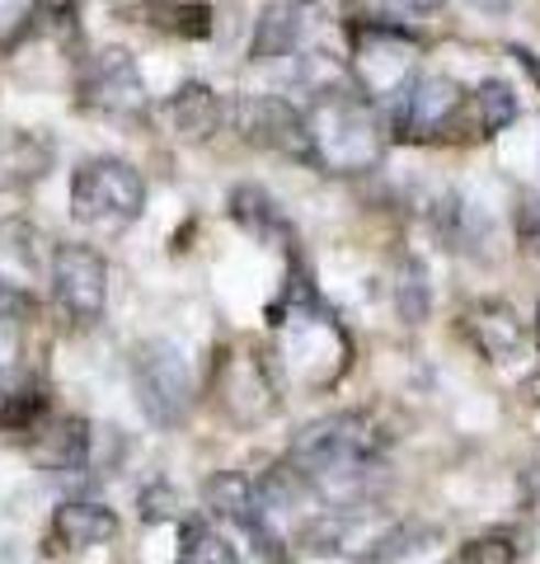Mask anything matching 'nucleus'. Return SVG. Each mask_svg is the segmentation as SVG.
I'll return each mask as SVG.
<instances>
[{
  "mask_svg": "<svg viewBox=\"0 0 540 564\" xmlns=\"http://www.w3.org/2000/svg\"><path fill=\"white\" fill-rule=\"evenodd\" d=\"M521 404H531V410H540V372L536 377H527V381H521Z\"/></svg>",
  "mask_w": 540,
  "mask_h": 564,
  "instance_id": "26",
  "label": "nucleus"
},
{
  "mask_svg": "<svg viewBox=\"0 0 540 564\" xmlns=\"http://www.w3.org/2000/svg\"><path fill=\"white\" fill-rule=\"evenodd\" d=\"M399 315H405L409 325H418L428 315V282H423L418 263H405V273H399Z\"/></svg>",
  "mask_w": 540,
  "mask_h": 564,
  "instance_id": "21",
  "label": "nucleus"
},
{
  "mask_svg": "<svg viewBox=\"0 0 540 564\" xmlns=\"http://www.w3.org/2000/svg\"><path fill=\"white\" fill-rule=\"evenodd\" d=\"M310 122V155L329 174H362L381 161V118L367 99L353 90H320L306 109Z\"/></svg>",
  "mask_w": 540,
  "mask_h": 564,
  "instance_id": "1",
  "label": "nucleus"
},
{
  "mask_svg": "<svg viewBox=\"0 0 540 564\" xmlns=\"http://www.w3.org/2000/svg\"><path fill=\"white\" fill-rule=\"evenodd\" d=\"M179 564H240V560H235V545L231 541H221L217 532H207L202 522H184Z\"/></svg>",
  "mask_w": 540,
  "mask_h": 564,
  "instance_id": "19",
  "label": "nucleus"
},
{
  "mask_svg": "<svg viewBox=\"0 0 540 564\" xmlns=\"http://www.w3.org/2000/svg\"><path fill=\"white\" fill-rule=\"evenodd\" d=\"M517 240H521V250L540 254V198L536 193H521L517 198Z\"/></svg>",
  "mask_w": 540,
  "mask_h": 564,
  "instance_id": "23",
  "label": "nucleus"
},
{
  "mask_svg": "<svg viewBox=\"0 0 540 564\" xmlns=\"http://www.w3.org/2000/svg\"><path fill=\"white\" fill-rule=\"evenodd\" d=\"M296 39H301V10H296L291 0H273V6H264V14L254 20L250 57L254 62H277L296 47Z\"/></svg>",
  "mask_w": 540,
  "mask_h": 564,
  "instance_id": "15",
  "label": "nucleus"
},
{
  "mask_svg": "<svg viewBox=\"0 0 540 564\" xmlns=\"http://www.w3.org/2000/svg\"><path fill=\"white\" fill-rule=\"evenodd\" d=\"M47 414V391L38 377H0V433H24Z\"/></svg>",
  "mask_w": 540,
  "mask_h": 564,
  "instance_id": "16",
  "label": "nucleus"
},
{
  "mask_svg": "<svg viewBox=\"0 0 540 564\" xmlns=\"http://www.w3.org/2000/svg\"><path fill=\"white\" fill-rule=\"evenodd\" d=\"M231 217L245 226L254 240H264V245H291V221L283 217V207L268 198V188L240 184L231 193Z\"/></svg>",
  "mask_w": 540,
  "mask_h": 564,
  "instance_id": "13",
  "label": "nucleus"
},
{
  "mask_svg": "<svg viewBox=\"0 0 540 564\" xmlns=\"http://www.w3.org/2000/svg\"><path fill=\"white\" fill-rule=\"evenodd\" d=\"M146 212V184L128 161L118 155H90L71 174V217L85 231H128Z\"/></svg>",
  "mask_w": 540,
  "mask_h": 564,
  "instance_id": "3",
  "label": "nucleus"
},
{
  "mask_svg": "<svg viewBox=\"0 0 540 564\" xmlns=\"http://www.w3.org/2000/svg\"><path fill=\"white\" fill-rule=\"evenodd\" d=\"M461 329H465V339L475 344L480 358H489V362H508V358H517V352H521V344H527L521 315L508 302H480V306H470L461 315Z\"/></svg>",
  "mask_w": 540,
  "mask_h": 564,
  "instance_id": "11",
  "label": "nucleus"
},
{
  "mask_svg": "<svg viewBox=\"0 0 540 564\" xmlns=\"http://www.w3.org/2000/svg\"><path fill=\"white\" fill-rule=\"evenodd\" d=\"M0 315H10V321H29L33 315V296L20 292V288H10V282H0Z\"/></svg>",
  "mask_w": 540,
  "mask_h": 564,
  "instance_id": "25",
  "label": "nucleus"
},
{
  "mask_svg": "<svg viewBox=\"0 0 540 564\" xmlns=\"http://www.w3.org/2000/svg\"><path fill=\"white\" fill-rule=\"evenodd\" d=\"M461 564H517V545L508 536H475L461 545Z\"/></svg>",
  "mask_w": 540,
  "mask_h": 564,
  "instance_id": "22",
  "label": "nucleus"
},
{
  "mask_svg": "<svg viewBox=\"0 0 540 564\" xmlns=\"http://www.w3.org/2000/svg\"><path fill=\"white\" fill-rule=\"evenodd\" d=\"M52 296H57V311L76 329L99 325L103 306H109V263L90 245H57V254H52Z\"/></svg>",
  "mask_w": 540,
  "mask_h": 564,
  "instance_id": "5",
  "label": "nucleus"
},
{
  "mask_svg": "<svg viewBox=\"0 0 540 564\" xmlns=\"http://www.w3.org/2000/svg\"><path fill=\"white\" fill-rule=\"evenodd\" d=\"M470 118H475V137H498L508 122L517 118V95L503 80H484L470 95Z\"/></svg>",
  "mask_w": 540,
  "mask_h": 564,
  "instance_id": "17",
  "label": "nucleus"
},
{
  "mask_svg": "<svg viewBox=\"0 0 540 564\" xmlns=\"http://www.w3.org/2000/svg\"><path fill=\"white\" fill-rule=\"evenodd\" d=\"M531 339H536V348H540V306H536V321H531Z\"/></svg>",
  "mask_w": 540,
  "mask_h": 564,
  "instance_id": "27",
  "label": "nucleus"
},
{
  "mask_svg": "<svg viewBox=\"0 0 540 564\" xmlns=\"http://www.w3.org/2000/svg\"><path fill=\"white\" fill-rule=\"evenodd\" d=\"M465 95L456 80L447 76H418L405 95L390 104V128L399 141H438L451 132V122L461 118Z\"/></svg>",
  "mask_w": 540,
  "mask_h": 564,
  "instance_id": "7",
  "label": "nucleus"
},
{
  "mask_svg": "<svg viewBox=\"0 0 540 564\" xmlns=\"http://www.w3.org/2000/svg\"><path fill=\"white\" fill-rule=\"evenodd\" d=\"M386 452V433L376 429L367 414H329L296 433L287 462L306 475V480H348L381 462Z\"/></svg>",
  "mask_w": 540,
  "mask_h": 564,
  "instance_id": "2",
  "label": "nucleus"
},
{
  "mask_svg": "<svg viewBox=\"0 0 540 564\" xmlns=\"http://www.w3.org/2000/svg\"><path fill=\"white\" fill-rule=\"evenodd\" d=\"M240 132H245L250 141H258V147H273V151H283V155H296V161L316 165V155H310L306 109H296V104L277 99V95L240 104Z\"/></svg>",
  "mask_w": 540,
  "mask_h": 564,
  "instance_id": "9",
  "label": "nucleus"
},
{
  "mask_svg": "<svg viewBox=\"0 0 540 564\" xmlns=\"http://www.w3.org/2000/svg\"><path fill=\"white\" fill-rule=\"evenodd\" d=\"M90 466V429H85L80 419H66L57 433H52L47 443V470L57 475H76Z\"/></svg>",
  "mask_w": 540,
  "mask_h": 564,
  "instance_id": "18",
  "label": "nucleus"
},
{
  "mask_svg": "<svg viewBox=\"0 0 540 564\" xmlns=\"http://www.w3.org/2000/svg\"><path fill=\"white\" fill-rule=\"evenodd\" d=\"M202 499H207V508H212L217 518L235 522L240 532H250L254 541H264L268 555H277V536L268 527L264 485H254L250 475H240V470H221V475H212V480L202 485Z\"/></svg>",
  "mask_w": 540,
  "mask_h": 564,
  "instance_id": "10",
  "label": "nucleus"
},
{
  "mask_svg": "<svg viewBox=\"0 0 540 564\" xmlns=\"http://www.w3.org/2000/svg\"><path fill=\"white\" fill-rule=\"evenodd\" d=\"M169 122H174V132L188 137V141H202V137H212L217 132V122H221V99L212 85H202V80H188L174 90L169 99Z\"/></svg>",
  "mask_w": 540,
  "mask_h": 564,
  "instance_id": "14",
  "label": "nucleus"
},
{
  "mask_svg": "<svg viewBox=\"0 0 540 564\" xmlns=\"http://www.w3.org/2000/svg\"><path fill=\"white\" fill-rule=\"evenodd\" d=\"M80 104L103 118H142L146 80L128 47H103L80 66Z\"/></svg>",
  "mask_w": 540,
  "mask_h": 564,
  "instance_id": "6",
  "label": "nucleus"
},
{
  "mask_svg": "<svg viewBox=\"0 0 540 564\" xmlns=\"http://www.w3.org/2000/svg\"><path fill=\"white\" fill-rule=\"evenodd\" d=\"M52 532H57V541L66 545V551H85V545H103L118 536V513L103 503H62L57 513H52Z\"/></svg>",
  "mask_w": 540,
  "mask_h": 564,
  "instance_id": "12",
  "label": "nucleus"
},
{
  "mask_svg": "<svg viewBox=\"0 0 540 564\" xmlns=\"http://www.w3.org/2000/svg\"><path fill=\"white\" fill-rule=\"evenodd\" d=\"M357 70L376 99H399L414 85V39L395 24L357 29Z\"/></svg>",
  "mask_w": 540,
  "mask_h": 564,
  "instance_id": "8",
  "label": "nucleus"
},
{
  "mask_svg": "<svg viewBox=\"0 0 540 564\" xmlns=\"http://www.w3.org/2000/svg\"><path fill=\"white\" fill-rule=\"evenodd\" d=\"M151 14H161V29L179 33V39H207V29H212V10L207 6H165V0H146Z\"/></svg>",
  "mask_w": 540,
  "mask_h": 564,
  "instance_id": "20",
  "label": "nucleus"
},
{
  "mask_svg": "<svg viewBox=\"0 0 540 564\" xmlns=\"http://www.w3.org/2000/svg\"><path fill=\"white\" fill-rule=\"evenodd\" d=\"M20 321H10V315H0V377H10V372H20L14 367V358H20Z\"/></svg>",
  "mask_w": 540,
  "mask_h": 564,
  "instance_id": "24",
  "label": "nucleus"
},
{
  "mask_svg": "<svg viewBox=\"0 0 540 564\" xmlns=\"http://www.w3.org/2000/svg\"><path fill=\"white\" fill-rule=\"evenodd\" d=\"M132 386H136V404L155 429H179L194 410V372L179 344L169 339H151L136 348L132 362Z\"/></svg>",
  "mask_w": 540,
  "mask_h": 564,
  "instance_id": "4",
  "label": "nucleus"
}]
</instances>
